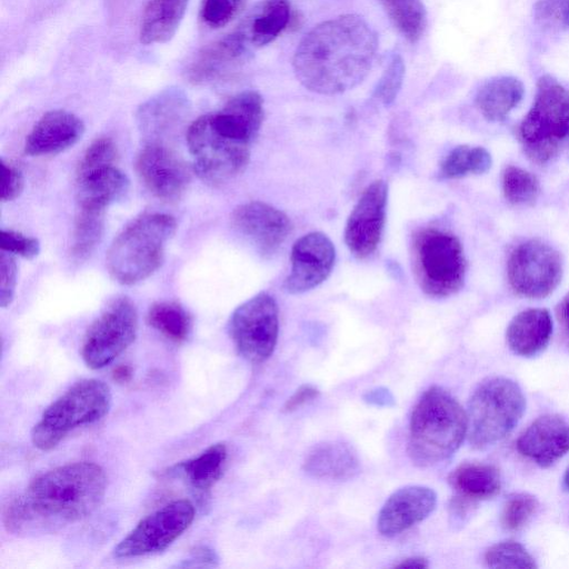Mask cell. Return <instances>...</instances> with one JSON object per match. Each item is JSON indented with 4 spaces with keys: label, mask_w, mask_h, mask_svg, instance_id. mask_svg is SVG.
I'll list each match as a JSON object with an SVG mask.
<instances>
[{
    "label": "cell",
    "mask_w": 569,
    "mask_h": 569,
    "mask_svg": "<svg viewBox=\"0 0 569 569\" xmlns=\"http://www.w3.org/2000/svg\"><path fill=\"white\" fill-rule=\"evenodd\" d=\"M378 37L358 14H343L313 27L299 42L292 59L295 74L308 90L339 94L369 73Z\"/></svg>",
    "instance_id": "6da1fadb"
},
{
    "label": "cell",
    "mask_w": 569,
    "mask_h": 569,
    "mask_svg": "<svg viewBox=\"0 0 569 569\" xmlns=\"http://www.w3.org/2000/svg\"><path fill=\"white\" fill-rule=\"evenodd\" d=\"M107 487L103 469L93 462H74L49 470L28 486L4 516L16 532L53 529L81 520L101 503Z\"/></svg>",
    "instance_id": "7a4b0ae2"
},
{
    "label": "cell",
    "mask_w": 569,
    "mask_h": 569,
    "mask_svg": "<svg viewBox=\"0 0 569 569\" xmlns=\"http://www.w3.org/2000/svg\"><path fill=\"white\" fill-rule=\"evenodd\" d=\"M467 436V413L443 388L431 387L417 401L410 418L408 452L417 466L448 459Z\"/></svg>",
    "instance_id": "3957f363"
},
{
    "label": "cell",
    "mask_w": 569,
    "mask_h": 569,
    "mask_svg": "<svg viewBox=\"0 0 569 569\" xmlns=\"http://www.w3.org/2000/svg\"><path fill=\"white\" fill-rule=\"evenodd\" d=\"M177 229L167 213H146L128 224L110 244L106 262L121 284H136L156 272L163 262L166 246Z\"/></svg>",
    "instance_id": "277c9868"
},
{
    "label": "cell",
    "mask_w": 569,
    "mask_h": 569,
    "mask_svg": "<svg viewBox=\"0 0 569 569\" xmlns=\"http://www.w3.org/2000/svg\"><path fill=\"white\" fill-rule=\"evenodd\" d=\"M518 137L525 153L538 164L549 163L569 149V90L553 77L538 80Z\"/></svg>",
    "instance_id": "5b68a950"
},
{
    "label": "cell",
    "mask_w": 569,
    "mask_h": 569,
    "mask_svg": "<svg viewBox=\"0 0 569 569\" xmlns=\"http://www.w3.org/2000/svg\"><path fill=\"white\" fill-rule=\"evenodd\" d=\"M526 410L521 388L506 377L481 381L467 409V437L475 449H486L508 436Z\"/></svg>",
    "instance_id": "8992f818"
},
{
    "label": "cell",
    "mask_w": 569,
    "mask_h": 569,
    "mask_svg": "<svg viewBox=\"0 0 569 569\" xmlns=\"http://www.w3.org/2000/svg\"><path fill=\"white\" fill-rule=\"evenodd\" d=\"M111 399L110 388L101 380L84 379L74 383L44 410L32 428L33 446L51 450L70 430L103 418L110 410Z\"/></svg>",
    "instance_id": "52a82bcc"
},
{
    "label": "cell",
    "mask_w": 569,
    "mask_h": 569,
    "mask_svg": "<svg viewBox=\"0 0 569 569\" xmlns=\"http://www.w3.org/2000/svg\"><path fill=\"white\" fill-rule=\"evenodd\" d=\"M411 257L416 279L428 296L448 297L462 287L466 259L459 239L451 232L435 227L416 231Z\"/></svg>",
    "instance_id": "ba28073f"
},
{
    "label": "cell",
    "mask_w": 569,
    "mask_h": 569,
    "mask_svg": "<svg viewBox=\"0 0 569 569\" xmlns=\"http://www.w3.org/2000/svg\"><path fill=\"white\" fill-rule=\"evenodd\" d=\"M187 144L193 158V171L210 184L224 183L247 167L250 147L220 136L208 114L197 118L187 129Z\"/></svg>",
    "instance_id": "9c48e42d"
},
{
    "label": "cell",
    "mask_w": 569,
    "mask_h": 569,
    "mask_svg": "<svg viewBox=\"0 0 569 569\" xmlns=\"http://www.w3.org/2000/svg\"><path fill=\"white\" fill-rule=\"evenodd\" d=\"M278 332V306L267 292L238 306L229 320V333L238 352L252 363L263 362L272 355Z\"/></svg>",
    "instance_id": "30bf717a"
},
{
    "label": "cell",
    "mask_w": 569,
    "mask_h": 569,
    "mask_svg": "<svg viewBox=\"0 0 569 569\" xmlns=\"http://www.w3.org/2000/svg\"><path fill=\"white\" fill-rule=\"evenodd\" d=\"M138 313L128 297L113 299L88 329L81 356L91 369L112 362L136 339Z\"/></svg>",
    "instance_id": "8fae6325"
},
{
    "label": "cell",
    "mask_w": 569,
    "mask_h": 569,
    "mask_svg": "<svg viewBox=\"0 0 569 569\" xmlns=\"http://www.w3.org/2000/svg\"><path fill=\"white\" fill-rule=\"evenodd\" d=\"M507 274L517 295L540 299L552 293L560 283L562 261L549 244L540 240H528L510 253Z\"/></svg>",
    "instance_id": "7c38bea8"
},
{
    "label": "cell",
    "mask_w": 569,
    "mask_h": 569,
    "mask_svg": "<svg viewBox=\"0 0 569 569\" xmlns=\"http://www.w3.org/2000/svg\"><path fill=\"white\" fill-rule=\"evenodd\" d=\"M193 518L194 507L189 500H174L143 518L114 548V557L162 551L189 528Z\"/></svg>",
    "instance_id": "4fadbf2b"
},
{
    "label": "cell",
    "mask_w": 569,
    "mask_h": 569,
    "mask_svg": "<svg viewBox=\"0 0 569 569\" xmlns=\"http://www.w3.org/2000/svg\"><path fill=\"white\" fill-rule=\"evenodd\" d=\"M388 186L371 182L361 193L345 227V242L359 259L371 256L380 243L387 212Z\"/></svg>",
    "instance_id": "5bb4252c"
},
{
    "label": "cell",
    "mask_w": 569,
    "mask_h": 569,
    "mask_svg": "<svg viewBox=\"0 0 569 569\" xmlns=\"http://www.w3.org/2000/svg\"><path fill=\"white\" fill-rule=\"evenodd\" d=\"M336 249L329 237L315 231L300 237L291 249V269L282 288L300 295L321 284L331 273Z\"/></svg>",
    "instance_id": "9a60e30c"
},
{
    "label": "cell",
    "mask_w": 569,
    "mask_h": 569,
    "mask_svg": "<svg viewBox=\"0 0 569 569\" xmlns=\"http://www.w3.org/2000/svg\"><path fill=\"white\" fill-rule=\"evenodd\" d=\"M231 224L267 258L278 251L292 229L283 211L262 201H250L234 208Z\"/></svg>",
    "instance_id": "2e32d148"
},
{
    "label": "cell",
    "mask_w": 569,
    "mask_h": 569,
    "mask_svg": "<svg viewBox=\"0 0 569 569\" xmlns=\"http://www.w3.org/2000/svg\"><path fill=\"white\" fill-rule=\"evenodd\" d=\"M136 170L147 189L163 200L180 198L191 179L189 167L159 142H150L140 150Z\"/></svg>",
    "instance_id": "e0dca14e"
},
{
    "label": "cell",
    "mask_w": 569,
    "mask_h": 569,
    "mask_svg": "<svg viewBox=\"0 0 569 569\" xmlns=\"http://www.w3.org/2000/svg\"><path fill=\"white\" fill-rule=\"evenodd\" d=\"M249 40L242 30L234 31L202 48L187 68V78L194 84L220 79L249 58Z\"/></svg>",
    "instance_id": "ac0fdd59"
},
{
    "label": "cell",
    "mask_w": 569,
    "mask_h": 569,
    "mask_svg": "<svg viewBox=\"0 0 569 569\" xmlns=\"http://www.w3.org/2000/svg\"><path fill=\"white\" fill-rule=\"evenodd\" d=\"M207 114L220 136L250 147L263 121V100L257 91H242L229 99L220 110Z\"/></svg>",
    "instance_id": "d6986e66"
},
{
    "label": "cell",
    "mask_w": 569,
    "mask_h": 569,
    "mask_svg": "<svg viewBox=\"0 0 569 569\" xmlns=\"http://www.w3.org/2000/svg\"><path fill=\"white\" fill-rule=\"evenodd\" d=\"M436 492L425 486H407L395 491L382 506L377 527L393 537L426 519L436 508Z\"/></svg>",
    "instance_id": "ffe728a7"
},
{
    "label": "cell",
    "mask_w": 569,
    "mask_h": 569,
    "mask_svg": "<svg viewBox=\"0 0 569 569\" xmlns=\"http://www.w3.org/2000/svg\"><path fill=\"white\" fill-rule=\"evenodd\" d=\"M517 449L547 468L569 451V423L558 415L541 416L519 436Z\"/></svg>",
    "instance_id": "44dd1931"
},
{
    "label": "cell",
    "mask_w": 569,
    "mask_h": 569,
    "mask_svg": "<svg viewBox=\"0 0 569 569\" xmlns=\"http://www.w3.org/2000/svg\"><path fill=\"white\" fill-rule=\"evenodd\" d=\"M84 132L83 121L67 110L46 112L27 136L24 152L48 156L62 152L76 144Z\"/></svg>",
    "instance_id": "7402d4cb"
},
{
    "label": "cell",
    "mask_w": 569,
    "mask_h": 569,
    "mask_svg": "<svg viewBox=\"0 0 569 569\" xmlns=\"http://www.w3.org/2000/svg\"><path fill=\"white\" fill-rule=\"evenodd\" d=\"M552 319L546 309H527L512 318L506 331L511 351L520 357H535L548 346Z\"/></svg>",
    "instance_id": "603a6c76"
},
{
    "label": "cell",
    "mask_w": 569,
    "mask_h": 569,
    "mask_svg": "<svg viewBox=\"0 0 569 569\" xmlns=\"http://www.w3.org/2000/svg\"><path fill=\"white\" fill-rule=\"evenodd\" d=\"M303 470L311 477L348 480L360 471L356 451L342 441H325L315 446L303 461Z\"/></svg>",
    "instance_id": "cb8c5ba5"
},
{
    "label": "cell",
    "mask_w": 569,
    "mask_h": 569,
    "mask_svg": "<svg viewBox=\"0 0 569 569\" xmlns=\"http://www.w3.org/2000/svg\"><path fill=\"white\" fill-rule=\"evenodd\" d=\"M188 99L180 89H167L140 106L137 121L140 130L159 137L174 129L188 111Z\"/></svg>",
    "instance_id": "d4e9b609"
},
{
    "label": "cell",
    "mask_w": 569,
    "mask_h": 569,
    "mask_svg": "<svg viewBox=\"0 0 569 569\" xmlns=\"http://www.w3.org/2000/svg\"><path fill=\"white\" fill-rule=\"evenodd\" d=\"M78 178L79 206L104 209L121 199L129 189V179L114 164Z\"/></svg>",
    "instance_id": "484cf974"
},
{
    "label": "cell",
    "mask_w": 569,
    "mask_h": 569,
    "mask_svg": "<svg viewBox=\"0 0 569 569\" xmlns=\"http://www.w3.org/2000/svg\"><path fill=\"white\" fill-rule=\"evenodd\" d=\"M189 0H150L140 23L143 44L166 43L176 34L183 19Z\"/></svg>",
    "instance_id": "4316f807"
},
{
    "label": "cell",
    "mask_w": 569,
    "mask_h": 569,
    "mask_svg": "<svg viewBox=\"0 0 569 569\" xmlns=\"http://www.w3.org/2000/svg\"><path fill=\"white\" fill-rule=\"evenodd\" d=\"M522 82L510 76L496 77L483 83L476 94V106L488 121H502L523 97Z\"/></svg>",
    "instance_id": "83f0119b"
},
{
    "label": "cell",
    "mask_w": 569,
    "mask_h": 569,
    "mask_svg": "<svg viewBox=\"0 0 569 569\" xmlns=\"http://www.w3.org/2000/svg\"><path fill=\"white\" fill-rule=\"evenodd\" d=\"M448 480L459 496L472 501L491 498L501 488L499 470L486 463H462L452 470Z\"/></svg>",
    "instance_id": "f1b7e54d"
},
{
    "label": "cell",
    "mask_w": 569,
    "mask_h": 569,
    "mask_svg": "<svg viewBox=\"0 0 569 569\" xmlns=\"http://www.w3.org/2000/svg\"><path fill=\"white\" fill-rule=\"evenodd\" d=\"M227 460V447L219 442L202 453L174 467L200 492H208L221 478Z\"/></svg>",
    "instance_id": "f546056e"
},
{
    "label": "cell",
    "mask_w": 569,
    "mask_h": 569,
    "mask_svg": "<svg viewBox=\"0 0 569 569\" xmlns=\"http://www.w3.org/2000/svg\"><path fill=\"white\" fill-rule=\"evenodd\" d=\"M288 0H264L242 30L250 44L261 47L272 42L288 26Z\"/></svg>",
    "instance_id": "4dcf8cb0"
},
{
    "label": "cell",
    "mask_w": 569,
    "mask_h": 569,
    "mask_svg": "<svg viewBox=\"0 0 569 569\" xmlns=\"http://www.w3.org/2000/svg\"><path fill=\"white\" fill-rule=\"evenodd\" d=\"M492 164L488 150L482 147L458 146L440 163L439 176L442 179H457L469 174L487 172Z\"/></svg>",
    "instance_id": "1f68e13d"
},
{
    "label": "cell",
    "mask_w": 569,
    "mask_h": 569,
    "mask_svg": "<svg viewBox=\"0 0 569 569\" xmlns=\"http://www.w3.org/2000/svg\"><path fill=\"white\" fill-rule=\"evenodd\" d=\"M104 209L79 206L72 238V256L82 260L94 250L104 230Z\"/></svg>",
    "instance_id": "d6a6232c"
},
{
    "label": "cell",
    "mask_w": 569,
    "mask_h": 569,
    "mask_svg": "<svg viewBox=\"0 0 569 569\" xmlns=\"http://www.w3.org/2000/svg\"><path fill=\"white\" fill-rule=\"evenodd\" d=\"M398 31L410 42H417L427 24L421 0H379Z\"/></svg>",
    "instance_id": "836d02e7"
},
{
    "label": "cell",
    "mask_w": 569,
    "mask_h": 569,
    "mask_svg": "<svg viewBox=\"0 0 569 569\" xmlns=\"http://www.w3.org/2000/svg\"><path fill=\"white\" fill-rule=\"evenodd\" d=\"M148 323L174 342L187 339L191 329L188 312L172 301H161L152 305L147 315Z\"/></svg>",
    "instance_id": "e575fe53"
},
{
    "label": "cell",
    "mask_w": 569,
    "mask_h": 569,
    "mask_svg": "<svg viewBox=\"0 0 569 569\" xmlns=\"http://www.w3.org/2000/svg\"><path fill=\"white\" fill-rule=\"evenodd\" d=\"M505 198L512 204H531L540 192L538 179L529 171L509 166L502 174Z\"/></svg>",
    "instance_id": "d590c367"
},
{
    "label": "cell",
    "mask_w": 569,
    "mask_h": 569,
    "mask_svg": "<svg viewBox=\"0 0 569 569\" xmlns=\"http://www.w3.org/2000/svg\"><path fill=\"white\" fill-rule=\"evenodd\" d=\"M485 562L495 569H535L533 557L519 542L505 540L492 545L485 553Z\"/></svg>",
    "instance_id": "8d00e7d4"
},
{
    "label": "cell",
    "mask_w": 569,
    "mask_h": 569,
    "mask_svg": "<svg viewBox=\"0 0 569 569\" xmlns=\"http://www.w3.org/2000/svg\"><path fill=\"white\" fill-rule=\"evenodd\" d=\"M538 500L530 493L519 492L510 496L502 508L501 523L509 531L521 529L533 516Z\"/></svg>",
    "instance_id": "74e56055"
},
{
    "label": "cell",
    "mask_w": 569,
    "mask_h": 569,
    "mask_svg": "<svg viewBox=\"0 0 569 569\" xmlns=\"http://www.w3.org/2000/svg\"><path fill=\"white\" fill-rule=\"evenodd\" d=\"M538 26L550 31L569 28V0H538L533 6Z\"/></svg>",
    "instance_id": "f35d334b"
},
{
    "label": "cell",
    "mask_w": 569,
    "mask_h": 569,
    "mask_svg": "<svg viewBox=\"0 0 569 569\" xmlns=\"http://www.w3.org/2000/svg\"><path fill=\"white\" fill-rule=\"evenodd\" d=\"M247 0H201L200 18L211 28L219 29L231 22L243 9Z\"/></svg>",
    "instance_id": "ab89813d"
},
{
    "label": "cell",
    "mask_w": 569,
    "mask_h": 569,
    "mask_svg": "<svg viewBox=\"0 0 569 569\" xmlns=\"http://www.w3.org/2000/svg\"><path fill=\"white\" fill-rule=\"evenodd\" d=\"M118 151L114 142L107 137L96 139L80 160L77 177L116 163Z\"/></svg>",
    "instance_id": "60d3db41"
},
{
    "label": "cell",
    "mask_w": 569,
    "mask_h": 569,
    "mask_svg": "<svg viewBox=\"0 0 569 569\" xmlns=\"http://www.w3.org/2000/svg\"><path fill=\"white\" fill-rule=\"evenodd\" d=\"M405 77V62L399 54H393L378 81L373 97L383 106H390L397 98Z\"/></svg>",
    "instance_id": "b9f144b4"
},
{
    "label": "cell",
    "mask_w": 569,
    "mask_h": 569,
    "mask_svg": "<svg viewBox=\"0 0 569 569\" xmlns=\"http://www.w3.org/2000/svg\"><path fill=\"white\" fill-rule=\"evenodd\" d=\"M0 247L2 251L13 256L18 254L26 259H33L40 252L38 239L13 230H1Z\"/></svg>",
    "instance_id": "7bdbcfd3"
},
{
    "label": "cell",
    "mask_w": 569,
    "mask_h": 569,
    "mask_svg": "<svg viewBox=\"0 0 569 569\" xmlns=\"http://www.w3.org/2000/svg\"><path fill=\"white\" fill-rule=\"evenodd\" d=\"M17 262L13 254L0 253V306L7 308L13 300L17 284Z\"/></svg>",
    "instance_id": "ee69618b"
},
{
    "label": "cell",
    "mask_w": 569,
    "mask_h": 569,
    "mask_svg": "<svg viewBox=\"0 0 569 569\" xmlns=\"http://www.w3.org/2000/svg\"><path fill=\"white\" fill-rule=\"evenodd\" d=\"M23 176L18 167L1 160V201H12L20 196L23 190Z\"/></svg>",
    "instance_id": "f6af8a7d"
},
{
    "label": "cell",
    "mask_w": 569,
    "mask_h": 569,
    "mask_svg": "<svg viewBox=\"0 0 569 569\" xmlns=\"http://www.w3.org/2000/svg\"><path fill=\"white\" fill-rule=\"evenodd\" d=\"M318 396L319 390L316 387L311 385H303L286 401L282 410L284 412H292L305 403L316 399Z\"/></svg>",
    "instance_id": "bcb514c9"
},
{
    "label": "cell",
    "mask_w": 569,
    "mask_h": 569,
    "mask_svg": "<svg viewBox=\"0 0 569 569\" xmlns=\"http://www.w3.org/2000/svg\"><path fill=\"white\" fill-rule=\"evenodd\" d=\"M363 400L367 403L377 407H392L395 405V398L391 391L383 387H378L367 391L363 395Z\"/></svg>",
    "instance_id": "7dc6e473"
},
{
    "label": "cell",
    "mask_w": 569,
    "mask_h": 569,
    "mask_svg": "<svg viewBox=\"0 0 569 569\" xmlns=\"http://www.w3.org/2000/svg\"><path fill=\"white\" fill-rule=\"evenodd\" d=\"M187 562H193L192 566H216L218 563V556L212 549L201 546L190 552Z\"/></svg>",
    "instance_id": "c3c4849f"
},
{
    "label": "cell",
    "mask_w": 569,
    "mask_h": 569,
    "mask_svg": "<svg viewBox=\"0 0 569 569\" xmlns=\"http://www.w3.org/2000/svg\"><path fill=\"white\" fill-rule=\"evenodd\" d=\"M397 568L425 569L429 567L428 560L423 557H411L396 565Z\"/></svg>",
    "instance_id": "681fc988"
},
{
    "label": "cell",
    "mask_w": 569,
    "mask_h": 569,
    "mask_svg": "<svg viewBox=\"0 0 569 569\" xmlns=\"http://www.w3.org/2000/svg\"><path fill=\"white\" fill-rule=\"evenodd\" d=\"M112 377L120 383L128 382L132 377V369L130 366L121 365L113 370Z\"/></svg>",
    "instance_id": "f907efd6"
},
{
    "label": "cell",
    "mask_w": 569,
    "mask_h": 569,
    "mask_svg": "<svg viewBox=\"0 0 569 569\" xmlns=\"http://www.w3.org/2000/svg\"><path fill=\"white\" fill-rule=\"evenodd\" d=\"M561 315L565 322V326L567 328V331L569 333V297L563 301L561 306Z\"/></svg>",
    "instance_id": "816d5d0a"
},
{
    "label": "cell",
    "mask_w": 569,
    "mask_h": 569,
    "mask_svg": "<svg viewBox=\"0 0 569 569\" xmlns=\"http://www.w3.org/2000/svg\"><path fill=\"white\" fill-rule=\"evenodd\" d=\"M563 486L569 491V468L567 469L563 477Z\"/></svg>",
    "instance_id": "f5cc1de1"
}]
</instances>
